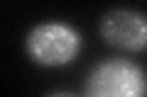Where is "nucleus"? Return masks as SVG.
Returning <instances> with one entry per match:
<instances>
[{
  "label": "nucleus",
  "mask_w": 147,
  "mask_h": 97,
  "mask_svg": "<svg viewBox=\"0 0 147 97\" xmlns=\"http://www.w3.org/2000/svg\"><path fill=\"white\" fill-rule=\"evenodd\" d=\"M25 51L37 66L59 68L76 61V56L81 53V34L71 24L59 20L39 22L27 34Z\"/></svg>",
  "instance_id": "nucleus-1"
},
{
  "label": "nucleus",
  "mask_w": 147,
  "mask_h": 97,
  "mask_svg": "<svg viewBox=\"0 0 147 97\" xmlns=\"http://www.w3.org/2000/svg\"><path fill=\"white\" fill-rule=\"evenodd\" d=\"M86 97H147V75L127 58H105L88 73Z\"/></svg>",
  "instance_id": "nucleus-2"
},
{
  "label": "nucleus",
  "mask_w": 147,
  "mask_h": 97,
  "mask_svg": "<svg viewBox=\"0 0 147 97\" xmlns=\"http://www.w3.org/2000/svg\"><path fill=\"white\" fill-rule=\"evenodd\" d=\"M100 36L105 39V44L125 51H145L147 15L137 10H113L100 20Z\"/></svg>",
  "instance_id": "nucleus-3"
},
{
  "label": "nucleus",
  "mask_w": 147,
  "mask_h": 97,
  "mask_svg": "<svg viewBox=\"0 0 147 97\" xmlns=\"http://www.w3.org/2000/svg\"><path fill=\"white\" fill-rule=\"evenodd\" d=\"M47 97H79V95H74V92H66V90H59V92H52V95Z\"/></svg>",
  "instance_id": "nucleus-4"
}]
</instances>
